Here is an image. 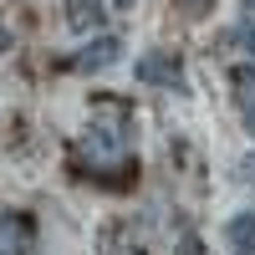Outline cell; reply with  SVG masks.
Wrapping results in <instances>:
<instances>
[{"label":"cell","instance_id":"6da1fadb","mask_svg":"<svg viewBox=\"0 0 255 255\" xmlns=\"http://www.w3.org/2000/svg\"><path fill=\"white\" fill-rule=\"evenodd\" d=\"M133 77L148 82V87H179V82H184V61L174 51H148V56H138Z\"/></svg>","mask_w":255,"mask_h":255},{"label":"cell","instance_id":"7a4b0ae2","mask_svg":"<svg viewBox=\"0 0 255 255\" xmlns=\"http://www.w3.org/2000/svg\"><path fill=\"white\" fill-rule=\"evenodd\" d=\"M26 250H31V220L5 215L0 220V255H26Z\"/></svg>","mask_w":255,"mask_h":255},{"label":"cell","instance_id":"3957f363","mask_svg":"<svg viewBox=\"0 0 255 255\" xmlns=\"http://www.w3.org/2000/svg\"><path fill=\"white\" fill-rule=\"evenodd\" d=\"M118 56H123V41H113V36H97L92 46L77 56V67H82V72H108Z\"/></svg>","mask_w":255,"mask_h":255},{"label":"cell","instance_id":"277c9868","mask_svg":"<svg viewBox=\"0 0 255 255\" xmlns=\"http://www.w3.org/2000/svg\"><path fill=\"white\" fill-rule=\"evenodd\" d=\"M102 0H67V26L72 31H97L102 26Z\"/></svg>","mask_w":255,"mask_h":255},{"label":"cell","instance_id":"5b68a950","mask_svg":"<svg viewBox=\"0 0 255 255\" xmlns=\"http://www.w3.org/2000/svg\"><path fill=\"white\" fill-rule=\"evenodd\" d=\"M230 245L240 255H255V215H235L230 220Z\"/></svg>","mask_w":255,"mask_h":255},{"label":"cell","instance_id":"8992f818","mask_svg":"<svg viewBox=\"0 0 255 255\" xmlns=\"http://www.w3.org/2000/svg\"><path fill=\"white\" fill-rule=\"evenodd\" d=\"M235 87L245 97H255V67H235Z\"/></svg>","mask_w":255,"mask_h":255},{"label":"cell","instance_id":"52a82bcc","mask_svg":"<svg viewBox=\"0 0 255 255\" xmlns=\"http://www.w3.org/2000/svg\"><path fill=\"white\" fill-rule=\"evenodd\" d=\"M179 255H204V245H199L194 235H184V240H179Z\"/></svg>","mask_w":255,"mask_h":255},{"label":"cell","instance_id":"ba28073f","mask_svg":"<svg viewBox=\"0 0 255 255\" xmlns=\"http://www.w3.org/2000/svg\"><path fill=\"white\" fill-rule=\"evenodd\" d=\"M245 179H250V184H255V153H250V158H245Z\"/></svg>","mask_w":255,"mask_h":255},{"label":"cell","instance_id":"9c48e42d","mask_svg":"<svg viewBox=\"0 0 255 255\" xmlns=\"http://www.w3.org/2000/svg\"><path fill=\"white\" fill-rule=\"evenodd\" d=\"M245 128H250V133H255V102H250V108H245Z\"/></svg>","mask_w":255,"mask_h":255},{"label":"cell","instance_id":"30bf717a","mask_svg":"<svg viewBox=\"0 0 255 255\" xmlns=\"http://www.w3.org/2000/svg\"><path fill=\"white\" fill-rule=\"evenodd\" d=\"M5 41H10V36H5V26H0V51H5Z\"/></svg>","mask_w":255,"mask_h":255},{"label":"cell","instance_id":"8fae6325","mask_svg":"<svg viewBox=\"0 0 255 255\" xmlns=\"http://www.w3.org/2000/svg\"><path fill=\"white\" fill-rule=\"evenodd\" d=\"M113 5H133V0H113Z\"/></svg>","mask_w":255,"mask_h":255}]
</instances>
